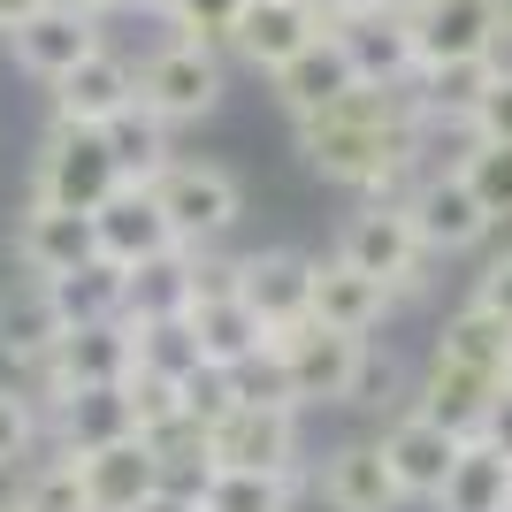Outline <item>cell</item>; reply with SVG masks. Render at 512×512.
<instances>
[{"mask_svg":"<svg viewBox=\"0 0 512 512\" xmlns=\"http://www.w3.org/2000/svg\"><path fill=\"white\" fill-rule=\"evenodd\" d=\"M497 375H482V367H467V360H451V352H428V367L413 375V398L406 406L413 413H428L436 428H451L459 444H474L482 436V421H490V406H497Z\"/></svg>","mask_w":512,"mask_h":512,"instance_id":"8fae6325","label":"cell"},{"mask_svg":"<svg viewBox=\"0 0 512 512\" xmlns=\"http://www.w3.org/2000/svg\"><path fill=\"white\" fill-rule=\"evenodd\" d=\"M8 46H16V69H31L39 85H54L62 69H77L92 46H107V39H100V16H92V8H77V0H46L31 23L8 31Z\"/></svg>","mask_w":512,"mask_h":512,"instance_id":"5bb4252c","label":"cell"},{"mask_svg":"<svg viewBox=\"0 0 512 512\" xmlns=\"http://www.w3.org/2000/svg\"><path fill=\"white\" fill-rule=\"evenodd\" d=\"M306 276H314V253H291V245H268V253H237V299L260 314V329L276 337L291 321H306Z\"/></svg>","mask_w":512,"mask_h":512,"instance_id":"ac0fdd59","label":"cell"},{"mask_svg":"<svg viewBox=\"0 0 512 512\" xmlns=\"http://www.w3.org/2000/svg\"><path fill=\"white\" fill-rule=\"evenodd\" d=\"M207 467L237 474H306V428L291 406H230L207 428Z\"/></svg>","mask_w":512,"mask_h":512,"instance_id":"8992f818","label":"cell"},{"mask_svg":"<svg viewBox=\"0 0 512 512\" xmlns=\"http://www.w3.org/2000/svg\"><path fill=\"white\" fill-rule=\"evenodd\" d=\"M92 245H100L107 268H146V260L176 253L169 222H161V207H153L146 184H115V192L100 199V214H92Z\"/></svg>","mask_w":512,"mask_h":512,"instance_id":"9a60e30c","label":"cell"},{"mask_svg":"<svg viewBox=\"0 0 512 512\" xmlns=\"http://www.w3.org/2000/svg\"><path fill=\"white\" fill-rule=\"evenodd\" d=\"M77 8H92V16H115V8H153V0H77Z\"/></svg>","mask_w":512,"mask_h":512,"instance_id":"7dc6e473","label":"cell"},{"mask_svg":"<svg viewBox=\"0 0 512 512\" xmlns=\"http://www.w3.org/2000/svg\"><path fill=\"white\" fill-rule=\"evenodd\" d=\"M138 512H199V490H176V482H161V490H153Z\"/></svg>","mask_w":512,"mask_h":512,"instance_id":"ee69618b","label":"cell"},{"mask_svg":"<svg viewBox=\"0 0 512 512\" xmlns=\"http://www.w3.org/2000/svg\"><path fill=\"white\" fill-rule=\"evenodd\" d=\"M398 207H406V222H413V237H421L428 260H436V253H474V245L497 230L490 214L474 207V192L459 184V169H421Z\"/></svg>","mask_w":512,"mask_h":512,"instance_id":"ba28073f","label":"cell"},{"mask_svg":"<svg viewBox=\"0 0 512 512\" xmlns=\"http://www.w3.org/2000/svg\"><path fill=\"white\" fill-rule=\"evenodd\" d=\"M375 8H398V16H421L428 0H375Z\"/></svg>","mask_w":512,"mask_h":512,"instance_id":"c3c4849f","label":"cell"},{"mask_svg":"<svg viewBox=\"0 0 512 512\" xmlns=\"http://www.w3.org/2000/svg\"><path fill=\"white\" fill-rule=\"evenodd\" d=\"M505 383H512V367H505Z\"/></svg>","mask_w":512,"mask_h":512,"instance_id":"681fc988","label":"cell"},{"mask_svg":"<svg viewBox=\"0 0 512 512\" xmlns=\"http://www.w3.org/2000/svg\"><path fill=\"white\" fill-rule=\"evenodd\" d=\"M192 314V253L146 260V268H123V321H184Z\"/></svg>","mask_w":512,"mask_h":512,"instance_id":"83f0119b","label":"cell"},{"mask_svg":"<svg viewBox=\"0 0 512 512\" xmlns=\"http://www.w3.org/2000/svg\"><path fill=\"white\" fill-rule=\"evenodd\" d=\"M436 352H451V360H467V367H482V375H497V383H505V367H512V321L482 314V306L467 299L459 314H444Z\"/></svg>","mask_w":512,"mask_h":512,"instance_id":"4dcf8cb0","label":"cell"},{"mask_svg":"<svg viewBox=\"0 0 512 512\" xmlns=\"http://www.w3.org/2000/svg\"><path fill=\"white\" fill-rule=\"evenodd\" d=\"M337 46L352 54L360 85H413V69H421L413 16H398V8H367V16L337 23Z\"/></svg>","mask_w":512,"mask_h":512,"instance_id":"44dd1931","label":"cell"},{"mask_svg":"<svg viewBox=\"0 0 512 512\" xmlns=\"http://www.w3.org/2000/svg\"><path fill=\"white\" fill-rule=\"evenodd\" d=\"M46 428H54V451H100V444H115V436H138L123 383H107V390H77V398H62Z\"/></svg>","mask_w":512,"mask_h":512,"instance_id":"4316f807","label":"cell"},{"mask_svg":"<svg viewBox=\"0 0 512 512\" xmlns=\"http://www.w3.org/2000/svg\"><path fill=\"white\" fill-rule=\"evenodd\" d=\"M77 459V482H85V505L92 512H138L169 474H161V459H153L138 436H115V444L100 451H69Z\"/></svg>","mask_w":512,"mask_h":512,"instance_id":"e0dca14e","label":"cell"},{"mask_svg":"<svg viewBox=\"0 0 512 512\" xmlns=\"http://www.w3.org/2000/svg\"><path fill=\"white\" fill-rule=\"evenodd\" d=\"M436 512H512V459H505V451H490L482 436L459 444L444 490H436Z\"/></svg>","mask_w":512,"mask_h":512,"instance_id":"484cf974","label":"cell"},{"mask_svg":"<svg viewBox=\"0 0 512 512\" xmlns=\"http://www.w3.org/2000/svg\"><path fill=\"white\" fill-rule=\"evenodd\" d=\"M375 451L390 459V474H398V490H406V505H436V490H444L451 459H459V436L451 428H436L428 413H390L383 436H375Z\"/></svg>","mask_w":512,"mask_h":512,"instance_id":"4fadbf2b","label":"cell"},{"mask_svg":"<svg viewBox=\"0 0 512 512\" xmlns=\"http://www.w3.org/2000/svg\"><path fill=\"white\" fill-rule=\"evenodd\" d=\"M230 390H237V406H291V375H283L276 344H260L253 360H237L230 367ZM291 413H299V406H291Z\"/></svg>","mask_w":512,"mask_h":512,"instance_id":"f35d334b","label":"cell"},{"mask_svg":"<svg viewBox=\"0 0 512 512\" xmlns=\"http://www.w3.org/2000/svg\"><path fill=\"white\" fill-rule=\"evenodd\" d=\"M184 329H192L199 344V367H237V360H253L260 344H268V329H260V314L245 299H199L192 314H184Z\"/></svg>","mask_w":512,"mask_h":512,"instance_id":"d4e9b609","label":"cell"},{"mask_svg":"<svg viewBox=\"0 0 512 512\" xmlns=\"http://www.w3.org/2000/svg\"><path fill=\"white\" fill-rule=\"evenodd\" d=\"M490 62L512 69V0H497V46H490Z\"/></svg>","mask_w":512,"mask_h":512,"instance_id":"f6af8a7d","label":"cell"},{"mask_svg":"<svg viewBox=\"0 0 512 512\" xmlns=\"http://www.w3.org/2000/svg\"><path fill=\"white\" fill-rule=\"evenodd\" d=\"M46 0H0V39H8V31H16V23H31L39 16Z\"/></svg>","mask_w":512,"mask_h":512,"instance_id":"bcb514c9","label":"cell"},{"mask_svg":"<svg viewBox=\"0 0 512 512\" xmlns=\"http://www.w3.org/2000/svg\"><path fill=\"white\" fill-rule=\"evenodd\" d=\"M146 192H153V207H161V222H169V237L184 253L222 245V237L237 230V214H245V184H237L222 161H184V153H176Z\"/></svg>","mask_w":512,"mask_h":512,"instance_id":"7a4b0ae2","label":"cell"},{"mask_svg":"<svg viewBox=\"0 0 512 512\" xmlns=\"http://www.w3.org/2000/svg\"><path fill=\"white\" fill-rule=\"evenodd\" d=\"M474 138H490V146H512V69H497L490 77V92L474 100Z\"/></svg>","mask_w":512,"mask_h":512,"instance_id":"ab89813d","label":"cell"},{"mask_svg":"<svg viewBox=\"0 0 512 512\" xmlns=\"http://www.w3.org/2000/svg\"><path fill=\"white\" fill-rule=\"evenodd\" d=\"M459 184L474 192V207L490 222H512V146H490V138H467V153L451 161Z\"/></svg>","mask_w":512,"mask_h":512,"instance_id":"e575fe53","label":"cell"},{"mask_svg":"<svg viewBox=\"0 0 512 512\" xmlns=\"http://www.w3.org/2000/svg\"><path fill=\"white\" fill-rule=\"evenodd\" d=\"M8 512H92L85 505V482H77V459L69 451H46V459H31V467L8 482V497H0Z\"/></svg>","mask_w":512,"mask_h":512,"instance_id":"d6a6232c","label":"cell"},{"mask_svg":"<svg viewBox=\"0 0 512 512\" xmlns=\"http://www.w3.org/2000/svg\"><path fill=\"white\" fill-rule=\"evenodd\" d=\"M39 436H46V413L23 398V383H0V482H16L39 459Z\"/></svg>","mask_w":512,"mask_h":512,"instance_id":"8d00e7d4","label":"cell"},{"mask_svg":"<svg viewBox=\"0 0 512 512\" xmlns=\"http://www.w3.org/2000/svg\"><path fill=\"white\" fill-rule=\"evenodd\" d=\"M421 146L428 123L413 85H352L337 107L299 123V161L360 199H406V184L421 176Z\"/></svg>","mask_w":512,"mask_h":512,"instance_id":"6da1fadb","label":"cell"},{"mask_svg":"<svg viewBox=\"0 0 512 512\" xmlns=\"http://www.w3.org/2000/svg\"><path fill=\"white\" fill-rule=\"evenodd\" d=\"M413 46H421V69L490 54L497 46V0H428L413 16Z\"/></svg>","mask_w":512,"mask_h":512,"instance_id":"7402d4cb","label":"cell"},{"mask_svg":"<svg viewBox=\"0 0 512 512\" xmlns=\"http://www.w3.org/2000/svg\"><path fill=\"white\" fill-rule=\"evenodd\" d=\"M490 77H497L490 54H474V62H428V69H413V100H421V123H428V130H436V123L467 130V123H474V100L490 92ZM467 138H474V130H467Z\"/></svg>","mask_w":512,"mask_h":512,"instance_id":"cb8c5ba5","label":"cell"},{"mask_svg":"<svg viewBox=\"0 0 512 512\" xmlns=\"http://www.w3.org/2000/svg\"><path fill=\"white\" fill-rule=\"evenodd\" d=\"M0 512H8V505H0Z\"/></svg>","mask_w":512,"mask_h":512,"instance_id":"f907efd6","label":"cell"},{"mask_svg":"<svg viewBox=\"0 0 512 512\" xmlns=\"http://www.w3.org/2000/svg\"><path fill=\"white\" fill-rule=\"evenodd\" d=\"M268 344H276L283 375H291V406L299 413L352 398V367H360L367 337H337V329H321V321H291V329H276Z\"/></svg>","mask_w":512,"mask_h":512,"instance_id":"52a82bcc","label":"cell"},{"mask_svg":"<svg viewBox=\"0 0 512 512\" xmlns=\"http://www.w3.org/2000/svg\"><path fill=\"white\" fill-rule=\"evenodd\" d=\"M306 8H314V23H321V31H337V23L367 16V8H375V0H306Z\"/></svg>","mask_w":512,"mask_h":512,"instance_id":"7bdbcfd3","label":"cell"},{"mask_svg":"<svg viewBox=\"0 0 512 512\" xmlns=\"http://www.w3.org/2000/svg\"><path fill=\"white\" fill-rule=\"evenodd\" d=\"M46 100H54V123L62 130H107L123 107H138V62L115 54V46H92L77 69H62L46 85Z\"/></svg>","mask_w":512,"mask_h":512,"instance_id":"9c48e42d","label":"cell"},{"mask_svg":"<svg viewBox=\"0 0 512 512\" xmlns=\"http://www.w3.org/2000/svg\"><path fill=\"white\" fill-rule=\"evenodd\" d=\"M406 398H413V383H406V367H398V352L367 337L360 344V367H352V398H344V406L383 413V421H390V413H406Z\"/></svg>","mask_w":512,"mask_h":512,"instance_id":"d590c367","label":"cell"},{"mask_svg":"<svg viewBox=\"0 0 512 512\" xmlns=\"http://www.w3.org/2000/svg\"><path fill=\"white\" fill-rule=\"evenodd\" d=\"M100 138H107V161H115V176H123V184H153V176L176 161L169 123H153L146 107H123V115H115Z\"/></svg>","mask_w":512,"mask_h":512,"instance_id":"f1b7e54d","label":"cell"},{"mask_svg":"<svg viewBox=\"0 0 512 512\" xmlns=\"http://www.w3.org/2000/svg\"><path fill=\"white\" fill-rule=\"evenodd\" d=\"M306 39H321V23H314L306 0H245V16L230 23V39H222V46H230L245 69L268 77V69H283Z\"/></svg>","mask_w":512,"mask_h":512,"instance_id":"ffe728a7","label":"cell"},{"mask_svg":"<svg viewBox=\"0 0 512 512\" xmlns=\"http://www.w3.org/2000/svg\"><path fill=\"white\" fill-rule=\"evenodd\" d=\"M85 260H100V245H92V214H62V207H31L23 199V222H16V268L23 276H77Z\"/></svg>","mask_w":512,"mask_h":512,"instance_id":"d6986e66","label":"cell"},{"mask_svg":"<svg viewBox=\"0 0 512 512\" xmlns=\"http://www.w3.org/2000/svg\"><path fill=\"white\" fill-rule=\"evenodd\" d=\"M123 176L107 161L100 130H46L39 161H31V207H62V214H100V199L115 192Z\"/></svg>","mask_w":512,"mask_h":512,"instance_id":"5b68a950","label":"cell"},{"mask_svg":"<svg viewBox=\"0 0 512 512\" xmlns=\"http://www.w3.org/2000/svg\"><path fill=\"white\" fill-rule=\"evenodd\" d=\"M306 482H314V497L329 512H406V490H398L390 459L375 451V436H344V444H329Z\"/></svg>","mask_w":512,"mask_h":512,"instance_id":"30bf717a","label":"cell"},{"mask_svg":"<svg viewBox=\"0 0 512 512\" xmlns=\"http://www.w3.org/2000/svg\"><path fill=\"white\" fill-rule=\"evenodd\" d=\"M153 16L169 39H192V46H222L230 23L245 16V0H153Z\"/></svg>","mask_w":512,"mask_h":512,"instance_id":"74e56055","label":"cell"},{"mask_svg":"<svg viewBox=\"0 0 512 512\" xmlns=\"http://www.w3.org/2000/svg\"><path fill=\"white\" fill-rule=\"evenodd\" d=\"M130 375H161V383H184L199 367V344L184 321H130Z\"/></svg>","mask_w":512,"mask_h":512,"instance_id":"836d02e7","label":"cell"},{"mask_svg":"<svg viewBox=\"0 0 512 512\" xmlns=\"http://www.w3.org/2000/svg\"><path fill=\"white\" fill-rule=\"evenodd\" d=\"M482 444H490V451H505V459H512V383L497 390V406H490V421H482Z\"/></svg>","mask_w":512,"mask_h":512,"instance_id":"b9f144b4","label":"cell"},{"mask_svg":"<svg viewBox=\"0 0 512 512\" xmlns=\"http://www.w3.org/2000/svg\"><path fill=\"white\" fill-rule=\"evenodd\" d=\"M474 306L497 314V321H512V253L482 260V276H474Z\"/></svg>","mask_w":512,"mask_h":512,"instance_id":"60d3db41","label":"cell"},{"mask_svg":"<svg viewBox=\"0 0 512 512\" xmlns=\"http://www.w3.org/2000/svg\"><path fill=\"white\" fill-rule=\"evenodd\" d=\"M230 77H222V46H192V39H161L138 62V107H146L153 123H207L214 107H222Z\"/></svg>","mask_w":512,"mask_h":512,"instance_id":"3957f363","label":"cell"},{"mask_svg":"<svg viewBox=\"0 0 512 512\" xmlns=\"http://www.w3.org/2000/svg\"><path fill=\"white\" fill-rule=\"evenodd\" d=\"M352 85H360V69H352V54L337 46V31L306 39L283 69H268V92H276V107L291 115V123H306V115H321V107H337Z\"/></svg>","mask_w":512,"mask_h":512,"instance_id":"2e32d148","label":"cell"},{"mask_svg":"<svg viewBox=\"0 0 512 512\" xmlns=\"http://www.w3.org/2000/svg\"><path fill=\"white\" fill-rule=\"evenodd\" d=\"M54 344H62V314H54V291H46L39 276L0 283V360L23 375V367H39Z\"/></svg>","mask_w":512,"mask_h":512,"instance_id":"603a6c76","label":"cell"},{"mask_svg":"<svg viewBox=\"0 0 512 512\" xmlns=\"http://www.w3.org/2000/svg\"><path fill=\"white\" fill-rule=\"evenodd\" d=\"M390 314H398V299H390L375 276L344 268L337 253H321V260H314V276H306V321L337 329V337H375Z\"/></svg>","mask_w":512,"mask_h":512,"instance_id":"7c38bea8","label":"cell"},{"mask_svg":"<svg viewBox=\"0 0 512 512\" xmlns=\"http://www.w3.org/2000/svg\"><path fill=\"white\" fill-rule=\"evenodd\" d=\"M306 490V474H237V467H214L199 482V512H291Z\"/></svg>","mask_w":512,"mask_h":512,"instance_id":"f546056e","label":"cell"},{"mask_svg":"<svg viewBox=\"0 0 512 512\" xmlns=\"http://www.w3.org/2000/svg\"><path fill=\"white\" fill-rule=\"evenodd\" d=\"M54 314L62 329H85V321H123V268H107V260H85L77 276H54Z\"/></svg>","mask_w":512,"mask_h":512,"instance_id":"1f68e13d","label":"cell"},{"mask_svg":"<svg viewBox=\"0 0 512 512\" xmlns=\"http://www.w3.org/2000/svg\"><path fill=\"white\" fill-rule=\"evenodd\" d=\"M337 260L360 268V276H375L390 299H413L428 283V253H421V237H413V222H406L398 199H360V214H344Z\"/></svg>","mask_w":512,"mask_h":512,"instance_id":"277c9868","label":"cell"}]
</instances>
